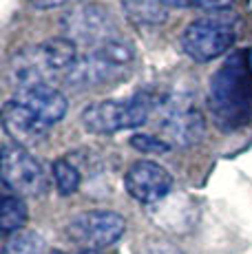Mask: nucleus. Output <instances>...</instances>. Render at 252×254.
<instances>
[{
  "mask_svg": "<svg viewBox=\"0 0 252 254\" xmlns=\"http://www.w3.org/2000/svg\"><path fill=\"white\" fill-rule=\"evenodd\" d=\"M208 109L212 122L224 133H232L252 122V51L235 49L210 77Z\"/></svg>",
  "mask_w": 252,
  "mask_h": 254,
  "instance_id": "nucleus-1",
  "label": "nucleus"
},
{
  "mask_svg": "<svg viewBox=\"0 0 252 254\" xmlns=\"http://www.w3.org/2000/svg\"><path fill=\"white\" fill-rule=\"evenodd\" d=\"M77 45L62 38H49L45 42L25 47L18 51L9 62V82L13 91L29 89V86L51 84L56 86L58 80H66L73 64L77 62Z\"/></svg>",
  "mask_w": 252,
  "mask_h": 254,
  "instance_id": "nucleus-2",
  "label": "nucleus"
},
{
  "mask_svg": "<svg viewBox=\"0 0 252 254\" xmlns=\"http://www.w3.org/2000/svg\"><path fill=\"white\" fill-rule=\"evenodd\" d=\"M157 102L159 95L151 89L137 91L126 100H100L82 111L80 122L93 135H113L144 126L157 111Z\"/></svg>",
  "mask_w": 252,
  "mask_h": 254,
  "instance_id": "nucleus-3",
  "label": "nucleus"
},
{
  "mask_svg": "<svg viewBox=\"0 0 252 254\" xmlns=\"http://www.w3.org/2000/svg\"><path fill=\"white\" fill-rule=\"evenodd\" d=\"M135 58H137L135 47L128 40L122 38L109 40L77 58L64 82L73 89H93V86L111 84L133 71Z\"/></svg>",
  "mask_w": 252,
  "mask_h": 254,
  "instance_id": "nucleus-4",
  "label": "nucleus"
},
{
  "mask_svg": "<svg viewBox=\"0 0 252 254\" xmlns=\"http://www.w3.org/2000/svg\"><path fill=\"white\" fill-rule=\"evenodd\" d=\"M239 36V20L226 11H210L201 18H195L182 33V49L190 60L210 62L226 56Z\"/></svg>",
  "mask_w": 252,
  "mask_h": 254,
  "instance_id": "nucleus-5",
  "label": "nucleus"
},
{
  "mask_svg": "<svg viewBox=\"0 0 252 254\" xmlns=\"http://www.w3.org/2000/svg\"><path fill=\"white\" fill-rule=\"evenodd\" d=\"M157 126L171 146L188 148L203 135V117L188 93H168L157 102Z\"/></svg>",
  "mask_w": 252,
  "mask_h": 254,
  "instance_id": "nucleus-6",
  "label": "nucleus"
},
{
  "mask_svg": "<svg viewBox=\"0 0 252 254\" xmlns=\"http://www.w3.org/2000/svg\"><path fill=\"white\" fill-rule=\"evenodd\" d=\"M126 232V219L115 210H86L66 223V237L82 250H104Z\"/></svg>",
  "mask_w": 252,
  "mask_h": 254,
  "instance_id": "nucleus-7",
  "label": "nucleus"
},
{
  "mask_svg": "<svg viewBox=\"0 0 252 254\" xmlns=\"http://www.w3.org/2000/svg\"><path fill=\"white\" fill-rule=\"evenodd\" d=\"M2 184L7 192L18 197H40L47 192V175L40 162L18 144L2 146Z\"/></svg>",
  "mask_w": 252,
  "mask_h": 254,
  "instance_id": "nucleus-8",
  "label": "nucleus"
},
{
  "mask_svg": "<svg viewBox=\"0 0 252 254\" xmlns=\"http://www.w3.org/2000/svg\"><path fill=\"white\" fill-rule=\"evenodd\" d=\"M62 29L66 38L84 45H104L109 40H118V22L111 16V11L102 4H82L71 9L62 18Z\"/></svg>",
  "mask_w": 252,
  "mask_h": 254,
  "instance_id": "nucleus-9",
  "label": "nucleus"
},
{
  "mask_svg": "<svg viewBox=\"0 0 252 254\" xmlns=\"http://www.w3.org/2000/svg\"><path fill=\"white\" fill-rule=\"evenodd\" d=\"M124 188L135 201L144 206L159 203L171 194L173 190V175L157 162L139 159L126 170Z\"/></svg>",
  "mask_w": 252,
  "mask_h": 254,
  "instance_id": "nucleus-10",
  "label": "nucleus"
},
{
  "mask_svg": "<svg viewBox=\"0 0 252 254\" xmlns=\"http://www.w3.org/2000/svg\"><path fill=\"white\" fill-rule=\"evenodd\" d=\"M2 128L13 139V144L31 148L49 137L51 126H47L33 111L11 97L2 104Z\"/></svg>",
  "mask_w": 252,
  "mask_h": 254,
  "instance_id": "nucleus-11",
  "label": "nucleus"
},
{
  "mask_svg": "<svg viewBox=\"0 0 252 254\" xmlns=\"http://www.w3.org/2000/svg\"><path fill=\"white\" fill-rule=\"evenodd\" d=\"M13 100L25 104L29 111H33L47 126H56L64 120L69 102L66 95L58 86L42 84V86H29V89H20L13 93Z\"/></svg>",
  "mask_w": 252,
  "mask_h": 254,
  "instance_id": "nucleus-12",
  "label": "nucleus"
},
{
  "mask_svg": "<svg viewBox=\"0 0 252 254\" xmlns=\"http://www.w3.org/2000/svg\"><path fill=\"white\" fill-rule=\"evenodd\" d=\"M29 219V210L22 197L11 192L2 194V206H0V228L4 234H16L25 228Z\"/></svg>",
  "mask_w": 252,
  "mask_h": 254,
  "instance_id": "nucleus-13",
  "label": "nucleus"
},
{
  "mask_svg": "<svg viewBox=\"0 0 252 254\" xmlns=\"http://www.w3.org/2000/svg\"><path fill=\"white\" fill-rule=\"evenodd\" d=\"M124 11L139 27H159L166 20V7L157 0H124Z\"/></svg>",
  "mask_w": 252,
  "mask_h": 254,
  "instance_id": "nucleus-14",
  "label": "nucleus"
},
{
  "mask_svg": "<svg viewBox=\"0 0 252 254\" xmlns=\"http://www.w3.org/2000/svg\"><path fill=\"white\" fill-rule=\"evenodd\" d=\"M51 175H53V184H56V190L62 194V197H71L80 190L82 186V175L77 170V166L66 157L56 159L51 166Z\"/></svg>",
  "mask_w": 252,
  "mask_h": 254,
  "instance_id": "nucleus-15",
  "label": "nucleus"
},
{
  "mask_svg": "<svg viewBox=\"0 0 252 254\" xmlns=\"http://www.w3.org/2000/svg\"><path fill=\"white\" fill-rule=\"evenodd\" d=\"M45 239L38 232H16L7 239L2 254H42Z\"/></svg>",
  "mask_w": 252,
  "mask_h": 254,
  "instance_id": "nucleus-16",
  "label": "nucleus"
},
{
  "mask_svg": "<svg viewBox=\"0 0 252 254\" xmlns=\"http://www.w3.org/2000/svg\"><path fill=\"white\" fill-rule=\"evenodd\" d=\"M130 146L144 155H166L173 148L164 137H155L151 133H135L130 137Z\"/></svg>",
  "mask_w": 252,
  "mask_h": 254,
  "instance_id": "nucleus-17",
  "label": "nucleus"
},
{
  "mask_svg": "<svg viewBox=\"0 0 252 254\" xmlns=\"http://www.w3.org/2000/svg\"><path fill=\"white\" fill-rule=\"evenodd\" d=\"M36 9H56V7H64V4L77 2V0H29Z\"/></svg>",
  "mask_w": 252,
  "mask_h": 254,
  "instance_id": "nucleus-18",
  "label": "nucleus"
},
{
  "mask_svg": "<svg viewBox=\"0 0 252 254\" xmlns=\"http://www.w3.org/2000/svg\"><path fill=\"white\" fill-rule=\"evenodd\" d=\"M162 2L164 7H171V9H190L197 7V0H157Z\"/></svg>",
  "mask_w": 252,
  "mask_h": 254,
  "instance_id": "nucleus-19",
  "label": "nucleus"
},
{
  "mask_svg": "<svg viewBox=\"0 0 252 254\" xmlns=\"http://www.w3.org/2000/svg\"><path fill=\"white\" fill-rule=\"evenodd\" d=\"M49 254H66V252H62V250H53ZM75 254H102V252H95V250H80V252H75Z\"/></svg>",
  "mask_w": 252,
  "mask_h": 254,
  "instance_id": "nucleus-20",
  "label": "nucleus"
}]
</instances>
